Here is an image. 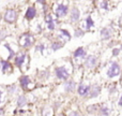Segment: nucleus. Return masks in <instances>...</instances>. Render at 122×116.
<instances>
[{"label":"nucleus","mask_w":122,"mask_h":116,"mask_svg":"<svg viewBox=\"0 0 122 116\" xmlns=\"http://www.w3.org/2000/svg\"><path fill=\"white\" fill-rule=\"evenodd\" d=\"M69 71L66 70V68L64 66H61V67L56 68V76H57L59 80H66L69 77Z\"/></svg>","instance_id":"f257e3e1"},{"label":"nucleus","mask_w":122,"mask_h":116,"mask_svg":"<svg viewBox=\"0 0 122 116\" xmlns=\"http://www.w3.org/2000/svg\"><path fill=\"white\" fill-rule=\"evenodd\" d=\"M120 74V67L117 62H112L110 68L107 71V76L108 77H115V76Z\"/></svg>","instance_id":"f03ea898"},{"label":"nucleus","mask_w":122,"mask_h":116,"mask_svg":"<svg viewBox=\"0 0 122 116\" xmlns=\"http://www.w3.org/2000/svg\"><path fill=\"white\" fill-rule=\"evenodd\" d=\"M17 18V12L15 10H8L4 14V21L6 23H14Z\"/></svg>","instance_id":"7ed1b4c3"},{"label":"nucleus","mask_w":122,"mask_h":116,"mask_svg":"<svg viewBox=\"0 0 122 116\" xmlns=\"http://www.w3.org/2000/svg\"><path fill=\"white\" fill-rule=\"evenodd\" d=\"M67 10H69V8H67V6H65V4H58L57 9H56V15H57L58 17H62V16H65V15L67 14Z\"/></svg>","instance_id":"20e7f679"},{"label":"nucleus","mask_w":122,"mask_h":116,"mask_svg":"<svg viewBox=\"0 0 122 116\" xmlns=\"http://www.w3.org/2000/svg\"><path fill=\"white\" fill-rule=\"evenodd\" d=\"M36 15V10L34 6H29L26 11V14H25V17L27 19H33Z\"/></svg>","instance_id":"39448f33"},{"label":"nucleus","mask_w":122,"mask_h":116,"mask_svg":"<svg viewBox=\"0 0 122 116\" xmlns=\"http://www.w3.org/2000/svg\"><path fill=\"white\" fill-rule=\"evenodd\" d=\"M90 89H91V87L88 86V85L80 84L79 87H78L77 93H78V95H80V96H86L88 93H90Z\"/></svg>","instance_id":"423d86ee"},{"label":"nucleus","mask_w":122,"mask_h":116,"mask_svg":"<svg viewBox=\"0 0 122 116\" xmlns=\"http://www.w3.org/2000/svg\"><path fill=\"white\" fill-rule=\"evenodd\" d=\"M95 63H97V57L92 56V55L87 57L86 61H85V66H86L87 68H93L95 66Z\"/></svg>","instance_id":"0eeeda50"},{"label":"nucleus","mask_w":122,"mask_h":116,"mask_svg":"<svg viewBox=\"0 0 122 116\" xmlns=\"http://www.w3.org/2000/svg\"><path fill=\"white\" fill-rule=\"evenodd\" d=\"M19 83H20L21 87H23L24 89H27L28 85L30 84V78L28 75H23L20 77V80H19Z\"/></svg>","instance_id":"6e6552de"},{"label":"nucleus","mask_w":122,"mask_h":116,"mask_svg":"<svg viewBox=\"0 0 122 116\" xmlns=\"http://www.w3.org/2000/svg\"><path fill=\"white\" fill-rule=\"evenodd\" d=\"M79 10H78L77 8H73L72 9V14H71V19L72 22H76L78 21V18H79Z\"/></svg>","instance_id":"1a4fd4ad"},{"label":"nucleus","mask_w":122,"mask_h":116,"mask_svg":"<svg viewBox=\"0 0 122 116\" xmlns=\"http://www.w3.org/2000/svg\"><path fill=\"white\" fill-rule=\"evenodd\" d=\"M90 90H91V91H90V97H91V98H94V97H97V96L100 94L101 87L97 86V85H93L92 88H91Z\"/></svg>","instance_id":"9d476101"},{"label":"nucleus","mask_w":122,"mask_h":116,"mask_svg":"<svg viewBox=\"0 0 122 116\" xmlns=\"http://www.w3.org/2000/svg\"><path fill=\"white\" fill-rule=\"evenodd\" d=\"M0 68H1L2 72H3V73H5V72L11 68V65H10V62H9V61L1 60V61H0Z\"/></svg>","instance_id":"9b49d317"},{"label":"nucleus","mask_w":122,"mask_h":116,"mask_svg":"<svg viewBox=\"0 0 122 116\" xmlns=\"http://www.w3.org/2000/svg\"><path fill=\"white\" fill-rule=\"evenodd\" d=\"M75 82H73V81H70V82H66L64 84V89L65 91H73L74 89H75Z\"/></svg>","instance_id":"f8f14e48"},{"label":"nucleus","mask_w":122,"mask_h":116,"mask_svg":"<svg viewBox=\"0 0 122 116\" xmlns=\"http://www.w3.org/2000/svg\"><path fill=\"white\" fill-rule=\"evenodd\" d=\"M25 59H26V55H25V54H21V55L17 56V57L15 58V65H16L17 67H20V66L24 63Z\"/></svg>","instance_id":"ddd939ff"},{"label":"nucleus","mask_w":122,"mask_h":116,"mask_svg":"<svg viewBox=\"0 0 122 116\" xmlns=\"http://www.w3.org/2000/svg\"><path fill=\"white\" fill-rule=\"evenodd\" d=\"M46 23H47V26H48V29L49 30H54V29H55L54 21H53V17H51V14H48L46 16Z\"/></svg>","instance_id":"4468645a"},{"label":"nucleus","mask_w":122,"mask_h":116,"mask_svg":"<svg viewBox=\"0 0 122 116\" xmlns=\"http://www.w3.org/2000/svg\"><path fill=\"white\" fill-rule=\"evenodd\" d=\"M85 55H86V51H85L82 47H79V49H77L75 52H74V57L75 58L85 57Z\"/></svg>","instance_id":"2eb2a0df"},{"label":"nucleus","mask_w":122,"mask_h":116,"mask_svg":"<svg viewBox=\"0 0 122 116\" xmlns=\"http://www.w3.org/2000/svg\"><path fill=\"white\" fill-rule=\"evenodd\" d=\"M32 44V37L29 36V34H26L25 36V41L23 43V46L24 47H28Z\"/></svg>","instance_id":"dca6fc26"},{"label":"nucleus","mask_w":122,"mask_h":116,"mask_svg":"<svg viewBox=\"0 0 122 116\" xmlns=\"http://www.w3.org/2000/svg\"><path fill=\"white\" fill-rule=\"evenodd\" d=\"M16 103L18 106H24L26 103H27V98H26L25 96H19L17 101H16Z\"/></svg>","instance_id":"f3484780"},{"label":"nucleus","mask_w":122,"mask_h":116,"mask_svg":"<svg viewBox=\"0 0 122 116\" xmlns=\"http://www.w3.org/2000/svg\"><path fill=\"white\" fill-rule=\"evenodd\" d=\"M101 34H102V39H104V40H106V39H109V38H110V32H109V30L106 29V28L102 29Z\"/></svg>","instance_id":"a211bd4d"},{"label":"nucleus","mask_w":122,"mask_h":116,"mask_svg":"<svg viewBox=\"0 0 122 116\" xmlns=\"http://www.w3.org/2000/svg\"><path fill=\"white\" fill-rule=\"evenodd\" d=\"M86 23H87V25H86V28H87V29H90V28L92 27L93 25H94V23H93V21H92V18H91V16H88V17H87Z\"/></svg>","instance_id":"6ab92c4d"},{"label":"nucleus","mask_w":122,"mask_h":116,"mask_svg":"<svg viewBox=\"0 0 122 116\" xmlns=\"http://www.w3.org/2000/svg\"><path fill=\"white\" fill-rule=\"evenodd\" d=\"M4 47H5V49L8 50L9 52H10V55L8 56V58H9V59H10V58H12L13 56H14V54H15V53L12 51V49H11V47H10V45H9V44H4Z\"/></svg>","instance_id":"aec40b11"},{"label":"nucleus","mask_w":122,"mask_h":116,"mask_svg":"<svg viewBox=\"0 0 122 116\" xmlns=\"http://www.w3.org/2000/svg\"><path fill=\"white\" fill-rule=\"evenodd\" d=\"M61 46H62V44H60L59 42H55V43H53V44H51V49H53L54 51H57V50H59Z\"/></svg>","instance_id":"412c9836"},{"label":"nucleus","mask_w":122,"mask_h":116,"mask_svg":"<svg viewBox=\"0 0 122 116\" xmlns=\"http://www.w3.org/2000/svg\"><path fill=\"white\" fill-rule=\"evenodd\" d=\"M60 32H61V34H63L64 37H66L67 40H70V39H71V34L69 33V31H66V30H64V29H61Z\"/></svg>","instance_id":"4be33fe9"},{"label":"nucleus","mask_w":122,"mask_h":116,"mask_svg":"<svg viewBox=\"0 0 122 116\" xmlns=\"http://www.w3.org/2000/svg\"><path fill=\"white\" fill-rule=\"evenodd\" d=\"M101 113L103 115H108V114H109V111H108L107 108H102L101 109Z\"/></svg>","instance_id":"5701e85b"},{"label":"nucleus","mask_w":122,"mask_h":116,"mask_svg":"<svg viewBox=\"0 0 122 116\" xmlns=\"http://www.w3.org/2000/svg\"><path fill=\"white\" fill-rule=\"evenodd\" d=\"M100 4H101V8H103V9H106V10H107V8H108V3L106 1H101L100 2Z\"/></svg>","instance_id":"b1692460"},{"label":"nucleus","mask_w":122,"mask_h":116,"mask_svg":"<svg viewBox=\"0 0 122 116\" xmlns=\"http://www.w3.org/2000/svg\"><path fill=\"white\" fill-rule=\"evenodd\" d=\"M82 34H84V32L81 30H76L75 31V37H81Z\"/></svg>","instance_id":"393cba45"},{"label":"nucleus","mask_w":122,"mask_h":116,"mask_svg":"<svg viewBox=\"0 0 122 116\" xmlns=\"http://www.w3.org/2000/svg\"><path fill=\"white\" fill-rule=\"evenodd\" d=\"M69 116H80V115H79V113H78V112H76V111H73V112L70 113Z\"/></svg>","instance_id":"a878e982"},{"label":"nucleus","mask_w":122,"mask_h":116,"mask_svg":"<svg viewBox=\"0 0 122 116\" xmlns=\"http://www.w3.org/2000/svg\"><path fill=\"white\" fill-rule=\"evenodd\" d=\"M119 52H120V51H119L118 49H115L114 51H112V54H114L115 56H117V55H118V54H119Z\"/></svg>","instance_id":"bb28decb"},{"label":"nucleus","mask_w":122,"mask_h":116,"mask_svg":"<svg viewBox=\"0 0 122 116\" xmlns=\"http://www.w3.org/2000/svg\"><path fill=\"white\" fill-rule=\"evenodd\" d=\"M38 50H39V51H41V52H43V50H44V46H43V45H39Z\"/></svg>","instance_id":"cd10ccee"},{"label":"nucleus","mask_w":122,"mask_h":116,"mask_svg":"<svg viewBox=\"0 0 122 116\" xmlns=\"http://www.w3.org/2000/svg\"><path fill=\"white\" fill-rule=\"evenodd\" d=\"M119 105L122 106V97L120 98V100H119Z\"/></svg>","instance_id":"c85d7f7f"},{"label":"nucleus","mask_w":122,"mask_h":116,"mask_svg":"<svg viewBox=\"0 0 122 116\" xmlns=\"http://www.w3.org/2000/svg\"><path fill=\"white\" fill-rule=\"evenodd\" d=\"M2 113H3V110H2V109H0V114H2Z\"/></svg>","instance_id":"c756f323"},{"label":"nucleus","mask_w":122,"mask_h":116,"mask_svg":"<svg viewBox=\"0 0 122 116\" xmlns=\"http://www.w3.org/2000/svg\"><path fill=\"white\" fill-rule=\"evenodd\" d=\"M0 102H1V91H0Z\"/></svg>","instance_id":"7c9ffc66"},{"label":"nucleus","mask_w":122,"mask_h":116,"mask_svg":"<svg viewBox=\"0 0 122 116\" xmlns=\"http://www.w3.org/2000/svg\"><path fill=\"white\" fill-rule=\"evenodd\" d=\"M59 116H63V115H59Z\"/></svg>","instance_id":"2f4dec72"}]
</instances>
